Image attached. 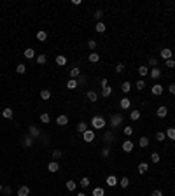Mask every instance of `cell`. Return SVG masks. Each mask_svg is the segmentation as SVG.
<instances>
[{
  "label": "cell",
  "mask_w": 175,
  "mask_h": 196,
  "mask_svg": "<svg viewBox=\"0 0 175 196\" xmlns=\"http://www.w3.org/2000/svg\"><path fill=\"white\" fill-rule=\"evenodd\" d=\"M105 119L102 117V116H93L91 117V126H93V130H102V128H105Z\"/></svg>",
  "instance_id": "cell-1"
},
{
  "label": "cell",
  "mask_w": 175,
  "mask_h": 196,
  "mask_svg": "<svg viewBox=\"0 0 175 196\" xmlns=\"http://www.w3.org/2000/svg\"><path fill=\"white\" fill-rule=\"evenodd\" d=\"M109 121H110V126H114V128L116 126H121L123 124V114H112Z\"/></svg>",
  "instance_id": "cell-2"
},
{
  "label": "cell",
  "mask_w": 175,
  "mask_h": 196,
  "mask_svg": "<svg viewBox=\"0 0 175 196\" xmlns=\"http://www.w3.org/2000/svg\"><path fill=\"white\" fill-rule=\"evenodd\" d=\"M102 140L107 144V145H112L114 144V140H116V137H114V133L110 131V130H107L105 133H103V137H102Z\"/></svg>",
  "instance_id": "cell-3"
},
{
  "label": "cell",
  "mask_w": 175,
  "mask_h": 196,
  "mask_svg": "<svg viewBox=\"0 0 175 196\" xmlns=\"http://www.w3.org/2000/svg\"><path fill=\"white\" fill-rule=\"evenodd\" d=\"M82 138H84V142H93L95 140V130H86L84 133H82Z\"/></svg>",
  "instance_id": "cell-4"
},
{
  "label": "cell",
  "mask_w": 175,
  "mask_h": 196,
  "mask_svg": "<svg viewBox=\"0 0 175 196\" xmlns=\"http://www.w3.org/2000/svg\"><path fill=\"white\" fill-rule=\"evenodd\" d=\"M28 135H30L32 138H39L42 133H40V128H39V126H33V124H32V126L28 128Z\"/></svg>",
  "instance_id": "cell-5"
},
{
  "label": "cell",
  "mask_w": 175,
  "mask_h": 196,
  "mask_svg": "<svg viewBox=\"0 0 175 196\" xmlns=\"http://www.w3.org/2000/svg\"><path fill=\"white\" fill-rule=\"evenodd\" d=\"M133 147H135V144L131 140H124L123 142V151L124 153H131V151H133Z\"/></svg>",
  "instance_id": "cell-6"
},
{
  "label": "cell",
  "mask_w": 175,
  "mask_h": 196,
  "mask_svg": "<svg viewBox=\"0 0 175 196\" xmlns=\"http://www.w3.org/2000/svg\"><path fill=\"white\" fill-rule=\"evenodd\" d=\"M159 56H161L165 61H166V60H170V58H172V49H170V47H165V49H161Z\"/></svg>",
  "instance_id": "cell-7"
},
{
  "label": "cell",
  "mask_w": 175,
  "mask_h": 196,
  "mask_svg": "<svg viewBox=\"0 0 175 196\" xmlns=\"http://www.w3.org/2000/svg\"><path fill=\"white\" fill-rule=\"evenodd\" d=\"M56 124H58V126H67V124H68V117H67L65 114H60V116L56 117Z\"/></svg>",
  "instance_id": "cell-8"
},
{
  "label": "cell",
  "mask_w": 175,
  "mask_h": 196,
  "mask_svg": "<svg viewBox=\"0 0 175 196\" xmlns=\"http://www.w3.org/2000/svg\"><path fill=\"white\" fill-rule=\"evenodd\" d=\"M119 107H121L123 110H128V109L131 107V100H130V98H121V102H119Z\"/></svg>",
  "instance_id": "cell-9"
},
{
  "label": "cell",
  "mask_w": 175,
  "mask_h": 196,
  "mask_svg": "<svg viewBox=\"0 0 175 196\" xmlns=\"http://www.w3.org/2000/svg\"><path fill=\"white\" fill-rule=\"evenodd\" d=\"M149 75H151V79H152V81H156V79H159L161 70H159L158 67H154V68H151V70H149Z\"/></svg>",
  "instance_id": "cell-10"
},
{
  "label": "cell",
  "mask_w": 175,
  "mask_h": 196,
  "mask_svg": "<svg viewBox=\"0 0 175 196\" xmlns=\"http://www.w3.org/2000/svg\"><path fill=\"white\" fill-rule=\"evenodd\" d=\"M86 98H88V102H91V104H95V102L98 100V95H96V91H88Z\"/></svg>",
  "instance_id": "cell-11"
},
{
  "label": "cell",
  "mask_w": 175,
  "mask_h": 196,
  "mask_svg": "<svg viewBox=\"0 0 175 196\" xmlns=\"http://www.w3.org/2000/svg\"><path fill=\"white\" fill-rule=\"evenodd\" d=\"M23 56L26 58V60H33L37 55H35V51H33V49L32 47H28V49H25V53H23Z\"/></svg>",
  "instance_id": "cell-12"
},
{
  "label": "cell",
  "mask_w": 175,
  "mask_h": 196,
  "mask_svg": "<svg viewBox=\"0 0 175 196\" xmlns=\"http://www.w3.org/2000/svg\"><path fill=\"white\" fill-rule=\"evenodd\" d=\"M88 60H90L91 63H98V61H100V55H98L96 51H91L90 56H88Z\"/></svg>",
  "instance_id": "cell-13"
},
{
  "label": "cell",
  "mask_w": 175,
  "mask_h": 196,
  "mask_svg": "<svg viewBox=\"0 0 175 196\" xmlns=\"http://www.w3.org/2000/svg\"><path fill=\"white\" fill-rule=\"evenodd\" d=\"M151 91H152L154 96H159V95H163V86H161V84H154Z\"/></svg>",
  "instance_id": "cell-14"
},
{
  "label": "cell",
  "mask_w": 175,
  "mask_h": 196,
  "mask_svg": "<svg viewBox=\"0 0 175 196\" xmlns=\"http://www.w3.org/2000/svg\"><path fill=\"white\" fill-rule=\"evenodd\" d=\"M48 170H49L51 173H56V172L60 170V165H58V161H51V163L48 165Z\"/></svg>",
  "instance_id": "cell-15"
},
{
  "label": "cell",
  "mask_w": 175,
  "mask_h": 196,
  "mask_svg": "<svg viewBox=\"0 0 175 196\" xmlns=\"http://www.w3.org/2000/svg\"><path fill=\"white\" fill-rule=\"evenodd\" d=\"M68 74H70V79H77V77L81 75V68H79V67H74V68H70Z\"/></svg>",
  "instance_id": "cell-16"
},
{
  "label": "cell",
  "mask_w": 175,
  "mask_h": 196,
  "mask_svg": "<svg viewBox=\"0 0 175 196\" xmlns=\"http://www.w3.org/2000/svg\"><path fill=\"white\" fill-rule=\"evenodd\" d=\"M23 145H25V147H32V145H33V138H32L28 133L23 137Z\"/></svg>",
  "instance_id": "cell-17"
},
{
  "label": "cell",
  "mask_w": 175,
  "mask_h": 196,
  "mask_svg": "<svg viewBox=\"0 0 175 196\" xmlns=\"http://www.w3.org/2000/svg\"><path fill=\"white\" fill-rule=\"evenodd\" d=\"M105 182H107V186H109V187H114V186H116V184H119V180H117V179H116V177H114V175H109V177H107V180H105Z\"/></svg>",
  "instance_id": "cell-18"
},
{
  "label": "cell",
  "mask_w": 175,
  "mask_h": 196,
  "mask_svg": "<svg viewBox=\"0 0 175 196\" xmlns=\"http://www.w3.org/2000/svg\"><path fill=\"white\" fill-rule=\"evenodd\" d=\"M28 194H30V187L28 186H21L18 189V196H28Z\"/></svg>",
  "instance_id": "cell-19"
},
{
  "label": "cell",
  "mask_w": 175,
  "mask_h": 196,
  "mask_svg": "<svg viewBox=\"0 0 175 196\" xmlns=\"http://www.w3.org/2000/svg\"><path fill=\"white\" fill-rule=\"evenodd\" d=\"M149 70H151V68H149V67H145V65H142V67H138V74H140V77L144 79L145 75H149Z\"/></svg>",
  "instance_id": "cell-20"
},
{
  "label": "cell",
  "mask_w": 175,
  "mask_h": 196,
  "mask_svg": "<svg viewBox=\"0 0 175 196\" xmlns=\"http://www.w3.org/2000/svg\"><path fill=\"white\" fill-rule=\"evenodd\" d=\"M2 116H4L6 119H11V117L14 116V112H12V109H11V107H6V109L2 110Z\"/></svg>",
  "instance_id": "cell-21"
},
{
  "label": "cell",
  "mask_w": 175,
  "mask_h": 196,
  "mask_svg": "<svg viewBox=\"0 0 175 196\" xmlns=\"http://www.w3.org/2000/svg\"><path fill=\"white\" fill-rule=\"evenodd\" d=\"M40 98H42L44 102H48L49 98H51V91H49V89H42V91H40Z\"/></svg>",
  "instance_id": "cell-22"
},
{
  "label": "cell",
  "mask_w": 175,
  "mask_h": 196,
  "mask_svg": "<svg viewBox=\"0 0 175 196\" xmlns=\"http://www.w3.org/2000/svg\"><path fill=\"white\" fill-rule=\"evenodd\" d=\"M40 123H44V124H49V123H51V116H49L48 112L40 114Z\"/></svg>",
  "instance_id": "cell-23"
},
{
  "label": "cell",
  "mask_w": 175,
  "mask_h": 196,
  "mask_svg": "<svg viewBox=\"0 0 175 196\" xmlns=\"http://www.w3.org/2000/svg\"><path fill=\"white\" fill-rule=\"evenodd\" d=\"M54 61H56V65H60V67H63V65H67V56H61V55H58Z\"/></svg>",
  "instance_id": "cell-24"
},
{
  "label": "cell",
  "mask_w": 175,
  "mask_h": 196,
  "mask_svg": "<svg viewBox=\"0 0 175 196\" xmlns=\"http://www.w3.org/2000/svg\"><path fill=\"white\" fill-rule=\"evenodd\" d=\"M166 114H168V109H166L165 105L158 107V117H166Z\"/></svg>",
  "instance_id": "cell-25"
},
{
  "label": "cell",
  "mask_w": 175,
  "mask_h": 196,
  "mask_svg": "<svg viewBox=\"0 0 175 196\" xmlns=\"http://www.w3.org/2000/svg\"><path fill=\"white\" fill-rule=\"evenodd\" d=\"M35 61H37L39 65H44V63L48 61V56H46V55H37V56H35Z\"/></svg>",
  "instance_id": "cell-26"
},
{
  "label": "cell",
  "mask_w": 175,
  "mask_h": 196,
  "mask_svg": "<svg viewBox=\"0 0 175 196\" xmlns=\"http://www.w3.org/2000/svg\"><path fill=\"white\" fill-rule=\"evenodd\" d=\"M130 119L131 121H138L140 119V110H131L130 112Z\"/></svg>",
  "instance_id": "cell-27"
},
{
  "label": "cell",
  "mask_w": 175,
  "mask_h": 196,
  "mask_svg": "<svg viewBox=\"0 0 175 196\" xmlns=\"http://www.w3.org/2000/svg\"><path fill=\"white\" fill-rule=\"evenodd\" d=\"M77 86H79L77 79H68V82H67V88H68V89H75Z\"/></svg>",
  "instance_id": "cell-28"
},
{
  "label": "cell",
  "mask_w": 175,
  "mask_h": 196,
  "mask_svg": "<svg viewBox=\"0 0 175 196\" xmlns=\"http://www.w3.org/2000/svg\"><path fill=\"white\" fill-rule=\"evenodd\" d=\"M51 156H53V161H58V159H60V158L63 156V153H61L60 149H54V151L51 153Z\"/></svg>",
  "instance_id": "cell-29"
},
{
  "label": "cell",
  "mask_w": 175,
  "mask_h": 196,
  "mask_svg": "<svg viewBox=\"0 0 175 196\" xmlns=\"http://www.w3.org/2000/svg\"><path fill=\"white\" fill-rule=\"evenodd\" d=\"M119 186H121L123 189H126V187L130 186V179H128V177H121V179H119Z\"/></svg>",
  "instance_id": "cell-30"
},
{
  "label": "cell",
  "mask_w": 175,
  "mask_h": 196,
  "mask_svg": "<svg viewBox=\"0 0 175 196\" xmlns=\"http://www.w3.org/2000/svg\"><path fill=\"white\" fill-rule=\"evenodd\" d=\"M138 145L142 147V149H144V147H147V145H149V138H147V137H140V138H138Z\"/></svg>",
  "instance_id": "cell-31"
},
{
  "label": "cell",
  "mask_w": 175,
  "mask_h": 196,
  "mask_svg": "<svg viewBox=\"0 0 175 196\" xmlns=\"http://www.w3.org/2000/svg\"><path fill=\"white\" fill-rule=\"evenodd\" d=\"M95 30H96L98 33H103V32L107 30V26L103 25V21H100V23H96V26H95Z\"/></svg>",
  "instance_id": "cell-32"
},
{
  "label": "cell",
  "mask_w": 175,
  "mask_h": 196,
  "mask_svg": "<svg viewBox=\"0 0 175 196\" xmlns=\"http://www.w3.org/2000/svg\"><path fill=\"white\" fill-rule=\"evenodd\" d=\"M110 93H112V88H110V86H105V88H102V96H103V98L110 96Z\"/></svg>",
  "instance_id": "cell-33"
},
{
  "label": "cell",
  "mask_w": 175,
  "mask_h": 196,
  "mask_svg": "<svg viewBox=\"0 0 175 196\" xmlns=\"http://www.w3.org/2000/svg\"><path fill=\"white\" fill-rule=\"evenodd\" d=\"M147 170H149V165H147V163H140V165H138V173H140V175H144Z\"/></svg>",
  "instance_id": "cell-34"
},
{
  "label": "cell",
  "mask_w": 175,
  "mask_h": 196,
  "mask_svg": "<svg viewBox=\"0 0 175 196\" xmlns=\"http://www.w3.org/2000/svg\"><path fill=\"white\" fill-rule=\"evenodd\" d=\"M93 196H105V189L103 187H95L93 189Z\"/></svg>",
  "instance_id": "cell-35"
},
{
  "label": "cell",
  "mask_w": 175,
  "mask_h": 196,
  "mask_svg": "<svg viewBox=\"0 0 175 196\" xmlns=\"http://www.w3.org/2000/svg\"><path fill=\"white\" fill-rule=\"evenodd\" d=\"M48 39V33L44 32V30H40V32H37V40H40V42H44Z\"/></svg>",
  "instance_id": "cell-36"
},
{
  "label": "cell",
  "mask_w": 175,
  "mask_h": 196,
  "mask_svg": "<svg viewBox=\"0 0 175 196\" xmlns=\"http://www.w3.org/2000/svg\"><path fill=\"white\" fill-rule=\"evenodd\" d=\"M135 88H137L138 91H142V89L145 88V81H144V79H138V81L135 82Z\"/></svg>",
  "instance_id": "cell-37"
},
{
  "label": "cell",
  "mask_w": 175,
  "mask_h": 196,
  "mask_svg": "<svg viewBox=\"0 0 175 196\" xmlns=\"http://www.w3.org/2000/svg\"><path fill=\"white\" fill-rule=\"evenodd\" d=\"M130 89H131V84H130L128 81L121 84V91H123V93H130Z\"/></svg>",
  "instance_id": "cell-38"
},
{
  "label": "cell",
  "mask_w": 175,
  "mask_h": 196,
  "mask_svg": "<svg viewBox=\"0 0 175 196\" xmlns=\"http://www.w3.org/2000/svg\"><path fill=\"white\" fill-rule=\"evenodd\" d=\"M86 130H88V124H86L84 121H81V123L77 124V131H79V133H84Z\"/></svg>",
  "instance_id": "cell-39"
},
{
  "label": "cell",
  "mask_w": 175,
  "mask_h": 196,
  "mask_svg": "<svg viewBox=\"0 0 175 196\" xmlns=\"http://www.w3.org/2000/svg\"><path fill=\"white\" fill-rule=\"evenodd\" d=\"M67 189H68V191H75V189H77V182H74V180H67Z\"/></svg>",
  "instance_id": "cell-40"
},
{
  "label": "cell",
  "mask_w": 175,
  "mask_h": 196,
  "mask_svg": "<svg viewBox=\"0 0 175 196\" xmlns=\"http://www.w3.org/2000/svg\"><path fill=\"white\" fill-rule=\"evenodd\" d=\"M165 133H166V137H168L170 140H175V128H168Z\"/></svg>",
  "instance_id": "cell-41"
},
{
  "label": "cell",
  "mask_w": 175,
  "mask_h": 196,
  "mask_svg": "<svg viewBox=\"0 0 175 196\" xmlns=\"http://www.w3.org/2000/svg\"><path fill=\"white\" fill-rule=\"evenodd\" d=\"M110 156V145H105L102 149V158H109Z\"/></svg>",
  "instance_id": "cell-42"
},
{
  "label": "cell",
  "mask_w": 175,
  "mask_h": 196,
  "mask_svg": "<svg viewBox=\"0 0 175 196\" xmlns=\"http://www.w3.org/2000/svg\"><path fill=\"white\" fill-rule=\"evenodd\" d=\"M90 184H91V182H90V179H88V177H82V179H81V187H82V189H86Z\"/></svg>",
  "instance_id": "cell-43"
},
{
  "label": "cell",
  "mask_w": 175,
  "mask_h": 196,
  "mask_svg": "<svg viewBox=\"0 0 175 196\" xmlns=\"http://www.w3.org/2000/svg\"><path fill=\"white\" fill-rule=\"evenodd\" d=\"M165 138H166V133H165V131H158V133H156V140H158V142H163Z\"/></svg>",
  "instance_id": "cell-44"
},
{
  "label": "cell",
  "mask_w": 175,
  "mask_h": 196,
  "mask_svg": "<svg viewBox=\"0 0 175 196\" xmlns=\"http://www.w3.org/2000/svg\"><path fill=\"white\" fill-rule=\"evenodd\" d=\"M123 133H124L126 137H131V135H133V128H131V126H124Z\"/></svg>",
  "instance_id": "cell-45"
},
{
  "label": "cell",
  "mask_w": 175,
  "mask_h": 196,
  "mask_svg": "<svg viewBox=\"0 0 175 196\" xmlns=\"http://www.w3.org/2000/svg\"><path fill=\"white\" fill-rule=\"evenodd\" d=\"M102 18H103V11H102V9H98V11L95 12V19L100 23V21H102Z\"/></svg>",
  "instance_id": "cell-46"
},
{
  "label": "cell",
  "mask_w": 175,
  "mask_h": 196,
  "mask_svg": "<svg viewBox=\"0 0 175 196\" xmlns=\"http://www.w3.org/2000/svg\"><path fill=\"white\" fill-rule=\"evenodd\" d=\"M159 159H161V156H159L158 153H152V154H151V161H152V163H159Z\"/></svg>",
  "instance_id": "cell-47"
},
{
  "label": "cell",
  "mask_w": 175,
  "mask_h": 196,
  "mask_svg": "<svg viewBox=\"0 0 175 196\" xmlns=\"http://www.w3.org/2000/svg\"><path fill=\"white\" fill-rule=\"evenodd\" d=\"M149 67H151V68H154V67H158V60H156L154 56H151V58H149Z\"/></svg>",
  "instance_id": "cell-48"
},
{
  "label": "cell",
  "mask_w": 175,
  "mask_h": 196,
  "mask_svg": "<svg viewBox=\"0 0 175 196\" xmlns=\"http://www.w3.org/2000/svg\"><path fill=\"white\" fill-rule=\"evenodd\" d=\"M16 72H18V74H25V72H26V67H25L23 63H19V65L16 67Z\"/></svg>",
  "instance_id": "cell-49"
},
{
  "label": "cell",
  "mask_w": 175,
  "mask_h": 196,
  "mask_svg": "<svg viewBox=\"0 0 175 196\" xmlns=\"http://www.w3.org/2000/svg\"><path fill=\"white\" fill-rule=\"evenodd\" d=\"M96 46H98V44H96V40H93V39H91L90 42H88V47H90L91 51H95V49H96Z\"/></svg>",
  "instance_id": "cell-50"
},
{
  "label": "cell",
  "mask_w": 175,
  "mask_h": 196,
  "mask_svg": "<svg viewBox=\"0 0 175 196\" xmlns=\"http://www.w3.org/2000/svg\"><path fill=\"white\" fill-rule=\"evenodd\" d=\"M165 65H166L168 68H173V67H175V60H173V58H170V60H166V61H165Z\"/></svg>",
  "instance_id": "cell-51"
},
{
  "label": "cell",
  "mask_w": 175,
  "mask_h": 196,
  "mask_svg": "<svg viewBox=\"0 0 175 196\" xmlns=\"http://www.w3.org/2000/svg\"><path fill=\"white\" fill-rule=\"evenodd\" d=\"M116 72H117V74L124 72V65H123V63H117V65H116Z\"/></svg>",
  "instance_id": "cell-52"
},
{
  "label": "cell",
  "mask_w": 175,
  "mask_h": 196,
  "mask_svg": "<svg viewBox=\"0 0 175 196\" xmlns=\"http://www.w3.org/2000/svg\"><path fill=\"white\" fill-rule=\"evenodd\" d=\"M2 193H4V194H6V196H9V194H11V193H12V189H11V187H9V186H4V189H2Z\"/></svg>",
  "instance_id": "cell-53"
},
{
  "label": "cell",
  "mask_w": 175,
  "mask_h": 196,
  "mask_svg": "<svg viewBox=\"0 0 175 196\" xmlns=\"http://www.w3.org/2000/svg\"><path fill=\"white\" fill-rule=\"evenodd\" d=\"M77 82H79V84H84V82H86V75H84V74H81V75L77 77Z\"/></svg>",
  "instance_id": "cell-54"
},
{
  "label": "cell",
  "mask_w": 175,
  "mask_h": 196,
  "mask_svg": "<svg viewBox=\"0 0 175 196\" xmlns=\"http://www.w3.org/2000/svg\"><path fill=\"white\" fill-rule=\"evenodd\" d=\"M168 91H170V95H175V84H170L168 86Z\"/></svg>",
  "instance_id": "cell-55"
},
{
  "label": "cell",
  "mask_w": 175,
  "mask_h": 196,
  "mask_svg": "<svg viewBox=\"0 0 175 196\" xmlns=\"http://www.w3.org/2000/svg\"><path fill=\"white\" fill-rule=\"evenodd\" d=\"M105 86H109V81H107V77H103V79H102V88H105Z\"/></svg>",
  "instance_id": "cell-56"
},
{
  "label": "cell",
  "mask_w": 175,
  "mask_h": 196,
  "mask_svg": "<svg viewBox=\"0 0 175 196\" xmlns=\"http://www.w3.org/2000/svg\"><path fill=\"white\" fill-rule=\"evenodd\" d=\"M152 196H163V193L159 189H156V191H152Z\"/></svg>",
  "instance_id": "cell-57"
},
{
  "label": "cell",
  "mask_w": 175,
  "mask_h": 196,
  "mask_svg": "<svg viewBox=\"0 0 175 196\" xmlns=\"http://www.w3.org/2000/svg\"><path fill=\"white\" fill-rule=\"evenodd\" d=\"M72 6H81V0H72Z\"/></svg>",
  "instance_id": "cell-58"
},
{
  "label": "cell",
  "mask_w": 175,
  "mask_h": 196,
  "mask_svg": "<svg viewBox=\"0 0 175 196\" xmlns=\"http://www.w3.org/2000/svg\"><path fill=\"white\" fill-rule=\"evenodd\" d=\"M77 196H86V193H84V191H79V193H77Z\"/></svg>",
  "instance_id": "cell-59"
},
{
  "label": "cell",
  "mask_w": 175,
  "mask_h": 196,
  "mask_svg": "<svg viewBox=\"0 0 175 196\" xmlns=\"http://www.w3.org/2000/svg\"><path fill=\"white\" fill-rule=\"evenodd\" d=\"M2 189H4V186H2V184H0V193H2Z\"/></svg>",
  "instance_id": "cell-60"
}]
</instances>
